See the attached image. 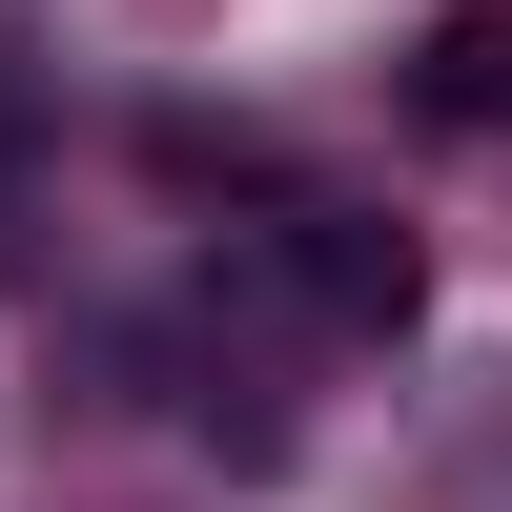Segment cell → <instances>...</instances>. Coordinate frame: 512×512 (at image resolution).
I'll return each instance as SVG.
<instances>
[{
  "instance_id": "cell-1",
  "label": "cell",
  "mask_w": 512,
  "mask_h": 512,
  "mask_svg": "<svg viewBox=\"0 0 512 512\" xmlns=\"http://www.w3.org/2000/svg\"><path fill=\"white\" fill-rule=\"evenodd\" d=\"M246 267L308 287L328 328H410V246L369 226V205H267V226H246Z\"/></svg>"
},
{
  "instance_id": "cell-2",
  "label": "cell",
  "mask_w": 512,
  "mask_h": 512,
  "mask_svg": "<svg viewBox=\"0 0 512 512\" xmlns=\"http://www.w3.org/2000/svg\"><path fill=\"white\" fill-rule=\"evenodd\" d=\"M410 103H431V123H512V0H451L431 62H410Z\"/></svg>"
}]
</instances>
